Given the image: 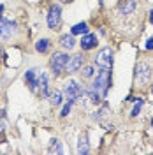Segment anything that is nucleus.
Here are the masks:
<instances>
[{
  "label": "nucleus",
  "instance_id": "1",
  "mask_svg": "<svg viewBox=\"0 0 153 155\" xmlns=\"http://www.w3.org/2000/svg\"><path fill=\"white\" fill-rule=\"evenodd\" d=\"M111 83H113V79H111V69H99L97 76H93L92 88L97 90L102 97H106L107 95V92H109Z\"/></svg>",
  "mask_w": 153,
  "mask_h": 155
},
{
  "label": "nucleus",
  "instance_id": "2",
  "mask_svg": "<svg viewBox=\"0 0 153 155\" xmlns=\"http://www.w3.org/2000/svg\"><path fill=\"white\" fill-rule=\"evenodd\" d=\"M70 57L63 51H55L51 58H49V69H51V74L53 76H60L63 71H67V64Z\"/></svg>",
  "mask_w": 153,
  "mask_h": 155
},
{
  "label": "nucleus",
  "instance_id": "3",
  "mask_svg": "<svg viewBox=\"0 0 153 155\" xmlns=\"http://www.w3.org/2000/svg\"><path fill=\"white\" fill-rule=\"evenodd\" d=\"M115 51L111 48H102L95 57H93V64L99 69H113V62H115Z\"/></svg>",
  "mask_w": 153,
  "mask_h": 155
},
{
  "label": "nucleus",
  "instance_id": "4",
  "mask_svg": "<svg viewBox=\"0 0 153 155\" xmlns=\"http://www.w3.org/2000/svg\"><path fill=\"white\" fill-rule=\"evenodd\" d=\"M63 94L69 101H74L76 102L77 99H81L83 95H86V90L83 87H79V83L74 81V79H69L67 83L63 85Z\"/></svg>",
  "mask_w": 153,
  "mask_h": 155
},
{
  "label": "nucleus",
  "instance_id": "5",
  "mask_svg": "<svg viewBox=\"0 0 153 155\" xmlns=\"http://www.w3.org/2000/svg\"><path fill=\"white\" fill-rule=\"evenodd\" d=\"M46 23H48L49 30H57L62 23V7L58 4H51L46 14Z\"/></svg>",
  "mask_w": 153,
  "mask_h": 155
},
{
  "label": "nucleus",
  "instance_id": "6",
  "mask_svg": "<svg viewBox=\"0 0 153 155\" xmlns=\"http://www.w3.org/2000/svg\"><path fill=\"white\" fill-rule=\"evenodd\" d=\"M151 74H153V71L148 64H144V62L137 64V65H135V76H134L135 85H146V83L151 79Z\"/></svg>",
  "mask_w": 153,
  "mask_h": 155
},
{
  "label": "nucleus",
  "instance_id": "7",
  "mask_svg": "<svg viewBox=\"0 0 153 155\" xmlns=\"http://www.w3.org/2000/svg\"><path fill=\"white\" fill-rule=\"evenodd\" d=\"M39 74H41L39 69H28V71L25 72V83H27V87L30 88V92H37Z\"/></svg>",
  "mask_w": 153,
  "mask_h": 155
},
{
  "label": "nucleus",
  "instance_id": "8",
  "mask_svg": "<svg viewBox=\"0 0 153 155\" xmlns=\"http://www.w3.org/2000/svg\"><path fill=\"white\" fill-rule=\"evenodd\" d=\"M37 94L41 97H49L51 90H49V76L48 72H42L39 74V85H37Z\"/></svg>",
  "mask_w": 153,
  "mask_h": 155
},
{
  "label": "nucleus",
  "instance_id": "9",
  "mask_svg": "<svg viewBox=\"0 0 153 155\" xmlns=\"http://www.w3.org/2000/svg\"><path fill=\"white\" fill-rule=\"evenodd\" d=\"M97 44H99V39H97L95 34H85V35H81V41H79V46L83 51H90V49L97 48Z\"/></svg>",
  "mask_w": 153,
  "mask_h": 155
},
{
  "label": "nucleus",
  "instance_id": "10",
  "mask_svg": "<svg viewBox=\"0 0 153 155\" xmlns=\"http://www.w3.org/2000/svg\"><path fill=\"white\" fill-rule=\"evenodd\" d=\"M83 65H85V57H83V55H74V57H70V60H69V64H67L69 74L79 72V71L83 69Z\"/></svg>",
  "mask_w": 153,
  "mask_h": 155
},
{
  "label": "nucleus",
  "instance_id": "11",
  "mask_svg": "<svg viewBox=\"0 0 153 155\" xmlns=\"http://www.w3.org/2000/svg\"><path fill=\"white\" fill-rule=\"evenodd\" d=\"M58 44L62 46V49H67V51H70V49L76 46L74 35H72V34H63V35H60V39H58Z\"/></svg>",
  "mask_w": 153,
  "mask_h": 155
},
{
  "label": "nucleus",
  "instance_id": "12",
  "mask_svg": "<svg viewBox=\"0 0 153 155\" xmlns=\"http://www.w3.org/2000/svg\"><path fill=\"white\" fill-rule=\"evenodd\" d=\"M135 5H137V2L135 0H125V2H122L120 4V7H118V11H120V14H132L135 9Z\"/></svg>",
  "mask_w": 153,
  "mask_h": 155
},
{
  "label": "nucleus",
  "instance_id": "13",
  "mask_svg": "<svg viewBox=\"0 0 153 155\" xmlns=\"http://www.w3.org/2000/svg\"><path fill=\"white\" fill-rule=\"evenodd\" d=\"M90 152V143H88V134H83L77 141V153L79 155H86Z\"/></svg>",
  "mask_w": 153,
  "mask_h": 155
},
{
  "label": "nucleus",
  "instance_id": "14",
  "mask_svg": "<svg viewBox=\"0 0 153 155\" xmlns=\"http://www.w3.org/2000/svg\"><path fill=\"white\" fill-rule=\"evenodd\" d=\"M49 48H51V41H49V39H39L37 42H35V51L41 53V55L48 53Z\"/></svg>",
  "mask_w": 153,
  "mask_h": 155
},
{
  "label": "nucleus",
  "instance_id": "15",
  "mask_svg": "<svg viewBox=\"0 0 153 155\" xmlns=\"http://www.w3.org/2000/svg\"><path fill=\"white\" fill-rule=\"evenodd\" d=\"M62 101H63V94H62L60 90H55V92L49 94V104H51L53 107L62 106Z\"/></svg>",
  "mask_w": 153,
  "mask_h": 155
},
{
  "label": "nucleus",
  "instance_id": "16",
  "mask_svg": "<svg viewBox=\"0 0 153 155\" xmlns=\"http://www.w3.org/2000/svg\"><path fill=\"white\" fill-rule=\"evenodd\" d=\"M70 34L72 35H85V34H88V25L85 21H81V23H77L70 28Z\"/></svg>",
  "mask_w": 153,
  "mask_h": 155
},
{
  "label": "nucleus",
  "instance_id": "17",
  "mask_svg": "<svg viewBox=\"0 0 153 155\" xmlns=\"http://www.w3.org/2000/svg\"><path fill=\"white\" fill-rule=\"evenodd\" d=\"M86 95L90 99V102H93V104H100V102H102V95H100L97 90H93V88H88V90H86Z\"/></svg>",
  "mask_w": 153,
  "mask_h": 155
},
{
  "label": "nucleus",
  "instance_id": "18",
  "mask_svg": "<svg viewBox=\"0 0 153 155\" xmlns=\"http://www.w3.org/2000/svg\"><path fill=\"white\" fill-rule=\"evenodd\" d=\"M134 102H135V106L132 107V111H130V116H132V118L139 116L141 107H143V104H144V99H141V97H134Z\"/></svg>",
  "mask_w": 153,
  "mask_h": 155
},
{
  "label": "nucleus",
  "instance_id": "19",
  "mask_svg": "<svg viewBox=\"0 0 153 155\" xmlns=\"http://www.w3.org/2000/svg\"><path fill=\"white\" fill-rule=\"evenodd\" d=\"M49 152H51V153H63V146H62V141H60V139H51Z\"/></svg>",
  "mask_w": 153,
  "mask_h": 155
},
{
  "label": "nucleus",
  "instance_id": "20",
  "mask_svg": "<svg viewBox=\"0 0 153 155\" xmlns=\"http://www.w3.org/2000/svg\"><path fill=\"white\" fill-rule=\"evenodd\" d=\"M81 76H83V79H92V78L95 76V69H93V65H86V67H83Z\"/></svg>",
  "mask_w": 153,
  "mask_h": 155
},
{
  "label": "nucleus",
  "instance_id": "21",
  "mask_svg": "<svg viewBox=\"0 0 153 155\" xmlns=\"http://www.w3.org/2000/svg\"><path fill=\"white\" fill-rule=\"evenodd\" d=\"M72 104H74V101H69V99H67L65 106L62 107V113H60V116H62V118H65V116H67L69 113H70V107H72Z\"/></svg>",
  "mask_w": 153,
  "mask_h": 155
},
{
  "label": "nucleus",
  "instance_id": "22",
  "mask_svg": "<svg viewBox=\"0 0 153 155\" xmlns=\"http://www.w3.org/2000/svg\"><path fill=\"white\" fill-rule=\"evenodd\" d=\"M146 49H148V51H153V37H150L146 41Z\"/></svg>",
  "mask_w": 153,
  "mask_h": 155
},
{
  "label": "nucleus",
  "instance_id": "23",
  "mask_svg": "<svg viewBox=\"0 0 153 155\" xmlns=\"http://www.w3.org/2000/svg\"><path fill=\"white\" fill-rule=\"evenodd\" d=\"M150 23H151V25H153V9L150 11Z\"/></svg>",
  "mask_w": 153,
  "mask_h": 155
},
{
  "label": "nucleus",
  "instance_id": "24",
  "mask_svg": "<svg viewBox=\"0 0 153 155\" xmlns=\"http://www.w3.org/2000/svg\"><path fill=\"white\" fill-rule=\"evenodd\" d=\"M2 12H4V4H0V16H2Z\"/></svg>",
  "mask_w": 153,
  "mask_h": 155
},
{
  "label": "nucleus",
  "instance_id": "25",
  "mask_svg": "<svg viewBox=\"0 0 153 155\" xmlns=\"http://www.w3.org/2000/svg\"><path fill=\"white\" fill-rule=\"evenodd\" d=\"M60 2H63V4H69V2H72V0H60Z\"/></svg>",
  "mask_w": 153,
  "mask_h": 155
},
{
  "label": "nucleus",
  "instance_id": "26",
  "mask_svg": "<svg viewBox=\"0 0 153 155\" xmlns=\"http://www.w3.org/2000/svg\"><path fill=\"white\" fill-rule=\"evenodd\" d=\"M0 58H2V48H0Z\"/></svg>",
  "mask_w": 153,
  "mask_h": 155
},
{
  "label": "nucleus",
  "instance_id": "27",
  "mask_svg": "<svg viewBox=\"0 0 153 155\" xmlns=\"http://www.w3.org/2000/svg\"><path fill=\"white\" fill-rule=\"evenodd\" d=\"M151 127H153V118H151Z\"/></svg>",
  "mask_w": 153,
  "mask_h": 155
},
{
  "label": "nucleus",
  "instance_id": "28",
  "mask_svg": "<svg viewBox=\"0 0 153 155\" xmlns=\"http://www.w3.org/2000/svg\"><path fill=\"white\" fill-rule=\"evenodd\" d=\"M151 94H153V87H151Z\"/></svg>",
  "mask_w": 153,
  "mask_h": 155
}]
</instances>
